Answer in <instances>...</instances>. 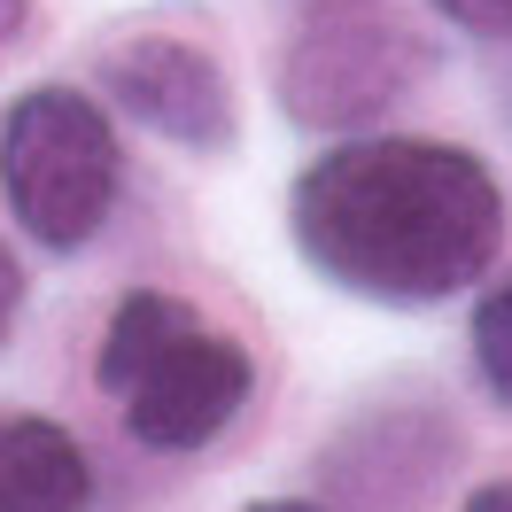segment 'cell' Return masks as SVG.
Wrapping results in <instances>:
<instances>
[{"mask_svg":"<svg viewBox=\"0 0 512 512\" xmlns=\"http://www.w3.org/2000/svg\"><path fill=\"white\" fill-rule=\"evenodd\" d=\"M458 32H474V39H505L512 32V0H435Z\"/></svg>","mask_w":512,"mask_h":512,"instance_id":"ba28073f","label":"cell"},{"mask_svg":"<svg viewBox=\"0 0 512 512\" xmlns=\"http://www.w3.org/2000/svg\"><path fill=\"white\" fill-rule=\"evenodd\" d=\"M249 512H326V505H303V497H264V505H249Z\"/></svg>","mask_w":512,"mask_h":512,"instance_id":"7c38bea8","label":"cell"},{"mask_svg":"<svg viewBox=\"0 0 512 512\" xmlns=\"http://www.w3.org/2000/svg\"><path fill=\"white\" fill-rule=\"evenodd\" d=\"M16 24H24V0H0V47L16 39Z\"/></svg>","mask_w":512,"mask_h":512,"instance_id":"8fae6325","label":"cell"},{"mask_svg":"<svg viewBox=\"0 0 512 512\" xmlns=\"http://www.w3.org/2000/svg\"><path fill=\"white\" fill-rule=\"evenodd\" d=\"M419 70H427V55H419V39L404 24H388L373 8H334V16L295 32L280 94H288L295 125L342 132V125L381 117L388 101H404Z\"/></svg>","mask_w":512,"mask_h":512,"instance_id":"277c9868","label":"cell"},{"mask_svg":"<svg viewBox=\"0 0 512 512\" xmlns=\"http://www.w3.org/2000/svg\"><path fill=\"white\" fill-rule=\"evenodd\" d=\"M458 512H512V481H489V489H474Z\"/></svg>","mask_w":512,"mask_h":512,"instance_id":"30bf717a","label":"cell"},{"mask_svg":"<svg viewBox=\"0 0 512 512\" xmlns=\"http://www.w3.org/2000/svg\"><path fill=\"white\" fill-rule=\"evenodd\" d=\"M125 187V148L101 101L32 86L0 117V194L39 249H86Z\"/></svg>","mask_w":512,"mask_h":512,"instance_id":"3957f363","label":"cell"},{"mask_svg":"<svg viewBox=\"0 0 512 512\" xmlns=\"http://www.w3.org/2000/svg\"><path fill=\"white\" fill-rule=\"evenodd\" d=\"M94 381L117 404L132 443L202 450L241 419V404L256 388V357L225 326H210L194 303H179L163 288H132L101 326Z\"/></svg>","mask_w":512,"mask_h":512,"instance_id":"7a4b0ae2","label":"cell"},{"mask_svg":"<svg viewBox=\"0 0 512 512\" xmlns=\"http://www.w3.org/2000/svg\"><path fill=\"white\" fill-rule=\"evenodd\" d=\"M101 86L109 101L125 109L132 125L163 132V140H179V148H202V156H218L233 148V86H225V70L187 47V39H163V32H140L125 47H109L101 55Z\"/></svg>","mask_w":512,"mask_h":512,"instance_id":"5b68a950","label":"cell"},{"mask_svg":"<svg viewBox=\"0 0 512 512\" xmlns=\"http://www.w3.org/2000/svg\"><path fill=\"white\" fill-rule=\"evenodd\" d=\"M303 264L342 295L427 311L474 288L505 241V187L450 140H342L288 194Z\"/></svg>","mask_w":512,"mask_h":512,"instance_id":"6da1fadb","label":"cell"},{"mask_svg":"<svg viewBox=\"0 0 512 512\" xmlns=\"http://www.w3.org/2000/svg\"><path fill=\"white\" fill-rule=\"evenodd\" d=\"M94 458L63 419L0 404V512H86Z\"/></svg>","mask_w":512,"mask_h":512,"instance_id":"8992f818","label":"cell"},{"mask_svg":"<svg viewBox=\"0 0 512 512\" xmlns=\"http://www.w3.org/2000/svg\"><path fill=\"white\" fill-rule=\"evenodd\" d=\"M16 319H24V264H16L8 241H0V342L16 334Z\"/></svg>","mask_w":512,"mask_h":512,"instance_id":"9c48e42d","label":"cell"},{"mask_svg":"<svg viewBox=\"0 0 512 512\" xmlns=\"http://www.w3.org/2000/svg\"><path fill=\"white\" fill-rule=\"evenodd\" d=\"M474 365L489 381V396L512 404V272L489 280V295L474 303Z\"/></svg>","mask_w":512,"mask_h":512,"instance_id":"52a82bcc","label":"cell"}]
</instances>
